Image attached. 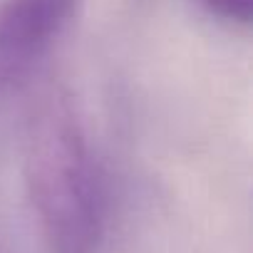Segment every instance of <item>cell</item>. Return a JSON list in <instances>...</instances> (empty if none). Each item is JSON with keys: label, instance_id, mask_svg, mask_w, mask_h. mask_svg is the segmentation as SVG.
Segmentation results:
<instances>
[{"label": "cell", "instance_id": "obj_4", "mask_svg": "<svg viewBox=\"0 0 253 253\" xmlns=\"http://www.w3.org/2000/svg\"><path fill=\"white\" fill-rule=\"evenodd\" d=\"M0 253H3V251H0Z\"/></svg>", "mask_w": 253, "mask_h": 253}, {"label": "cell", "instance_id": "obj_1", "mask_svg": "<svg viewBox=\"0 0 253 253\" xmlns=\"http://www.w3.org/2000/svg\"><path fill=\"white\" fill-rule=\"evenodd\" d=\"M25 186L47 253H99L107 231L104 179L65 89L45 92L28 119Z\"/></svg>", "mask_w": 253, "mask_h": 253}, {"label": "cell", "instance_id": "obj_2", "mask_svg": "<svg viewBox=\"0 0 253 253\" xmlns=\"http://www.w3.org/2000/svg\"><path fill=\"white\" fill-rule=\"evenodd\" d=\"M80 8L82 0H0V97L35 70Z\"/></svg>", "mask_w": 253, "mask_h": 253}, {"label": "cell", "instance_id": "obj_3", "mask_svg": "<svg viewBox=\"0 0 253 253\" xmlns=\"http://www.w3.org/2000/svg\"><path fill=\"white\" fill-rule=\"evenodd\" d=\"M196 3L209 13L226 23L248 25L253 18V0H196Z\"/></svg>", "mask_w": 253, "mask_h": 253}]
</instances>
